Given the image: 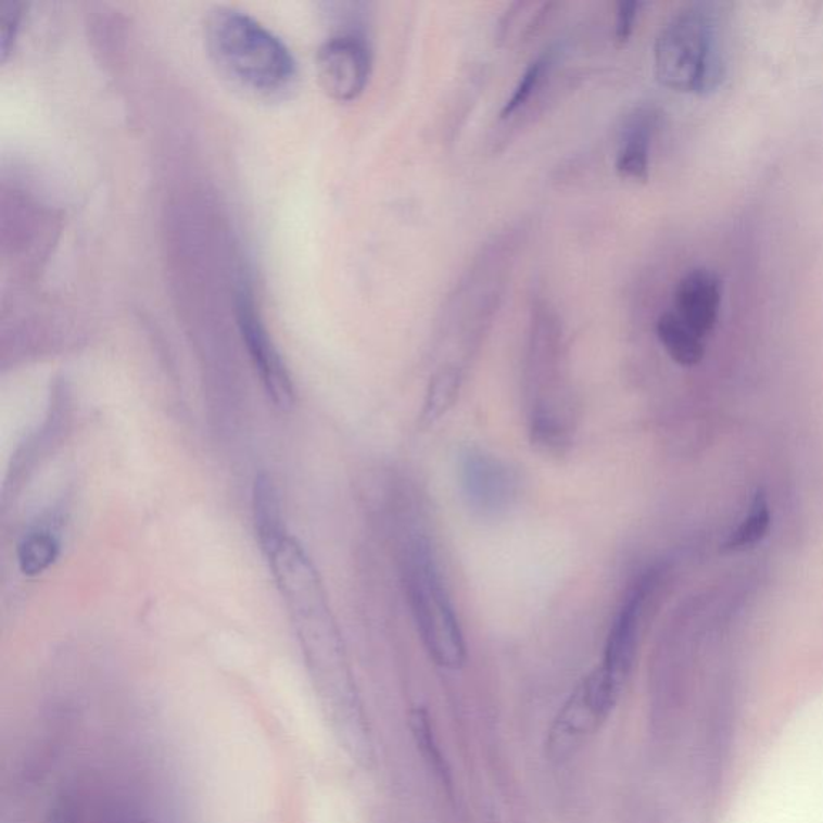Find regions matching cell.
Instances as JSON below:
<instances>
[{
	"mask_svg": "<svg viewBox=\"0 0 823 823\" xmlns=\"http://www.w3.org/2000/svg\"><path fill=\"white\" fill-rule=\"evenodd\" d=\"M642 7H644V3L635 2V0H625V2L618 3L615 41L618 42L619 47L625 46L629 39L632 38V35H634L635 23H637Z\"/></svg>",
	"mask_w": 823,
	"mask_h": 823,
	"instance_id": "17",
	"label": "cell"
},
{
	"mask_svg": "<svg viewBox=\"0 0 823 823\" xmlns=\"http://www.w3.org/2000/svg\"><path fill=\"white\" fill-rule=\"evenodd\" d=\"M410 725L421 755H423L425 759L430 762L431 769H433L436 774L446 778L447 771L446 768H444L443 756H441L440 748H438L436 742H434L427 712L421 711V709H415L410 716Z\"/></svg>",
	"mask_w": 823,
	"mask_h": 823,
	"instance_id": "15",
	"label": "cell"
},
{
	"mask_svg": "<svg viewBox=\"0 0 823 823\" xmlns=\"http://www.w3.org/2000/svg\"><path fill=\"white\" fill-rule=\"evenodd\" d=\"M460 481L468 505L484 517L507 511L520 484L507 464L480 450H467L460 455Z\"/></svg>",
	"mask_w": 823,
	"mask_h": 823,
	"instance_id": "6",
	"label": "cell"
},
{
	"mask_svg": "<svg viewBox=\"0 0 823 823\" xmlns=\"http://www.w3.org/2000/svg\"><path fill=\"white\" fill-rule=\"evenodd\" d=\"M20 20H22V3L0 2V56H2V62H5L13 42H15Z\"/></svg>",
	"mask_w": 823,
	"mask_h": 823,
	"instance_id": "16",
	"label": "cell"
},
{
	"mask_svg": "<svg viewBox=\"0 0 823 823\" xmlns=\"http://www.w3.org/2000/svg\"><path fill=\"white\" fill-rule=\"evenodd\" d=\"M60 555V539L49 528H36L18 545L20 571L36 578L46 573Z\"/></svg>",
	"mask_w": 823,
	"mask_h": 823,
	"instance_id": "11",
	"label": "cell"
},
{
	"mask_svg": "<svg viewBox=\"0 0 823 823\" xmlns=\"http://www.w3.org/2000/svg\"><path fill=\"white\" fill-rule=\"evenodd\" d=\"M458 388H460V375L457 370L444 369L434 375L420 415L421 428L431 427L447 414L457 401Z\"/></svg>",
	"mask_w": 823,
	"mask_h": 823,
	"instance_id": "14",
	"label": "cell"
},
{
	"mask_svg": "<svg viewBox=\"0 0 823 823\" xmlns=\"http://www.w3.org/2000/svg\"><path fill=\"white\" fill-rule=\"evenodd\" d=\"M554 63L555 50L548 49L527 66L523 75L518 79L517 86L511 90L510 97L505 100L504 106H502L501 119L510 118L530 102L535 90L542 86L550 69L554 68Z\"/></svg>",
	"mask_w": 823,
	"mask_h": 823,
	"instance_id": "12",
	"label": "cell"
},
{
	"mask_svg": "<svg viewBox=\"0 0 823 823\" xmlns=\"http://www.w3.org/2000/svg\"><path fill=\"white\" fill-rule=\"evenodd\" d=\"M769 528H771V507L765 494L758 491L752 498L748 517L742 521L734 533L729 535L727 541L724 542V550L740 552L752 547L768 535Z\"/></svg>",
	"mask_w": 823,
	"mask_h": 823,
	"instance_id": "13",
	"label": "cell"
},
{
	"mask_svg": "<svg viewBox=\"0 0 823 823\" xmlns=\"http://www.w3.org/2000/svg\"><path fill=\"white\" fill-rule=\"evenodd\" d=\"M206 46L219 72L257 97H280L297 78V63L286 42L236 9L214 10L206 20Z\"/></svg>",
	"mask_w": 823,
	"mask_h": 823,
	"instance_id": "1",
	"label": "cell"
},
{
	"mask_svg": "<svg viewBox=\"0 0 823 823\" xmlns=\"http://www.w3.org/2000/svg\"><path fill=\"white\" fill-rule=\"evenodd\" d=\"M721 303V277L708 267H695L688 270L675 287V314L698 337H708L716 329Z\"/></svg>",
	"mask_w": 823,
	"mask_h": 823,
	"instance_id": "8",
	"label": "cell"
},
{
	"mask_svg": "<svg viewBox=\"0 0 823 823\" xmlns=\"http://www.w3.org/2000/svg\"><path fill=\"white\" fill-rule=\"evenodd\" d=\"M659 573L661 571L657 568L647 571L632 587L608 635L604 664L592 674L611 700L618 701L622 685L631 672L645 605L658 585Z\"/></svg>",
	"mask_w": 823,
	"mask_h": 823,
	"instance_id": "4",
	"label": "cell"
},
{
	"mask_svg": "<svg viewBox=\"0 0 823 823\" xmlns=\"http://www.w3.org/2000/svg\"><path fill=\"white\" fill-rule=\"evenodd\" d=\"M657 337L672 360L682 367H694L705 357V344L675 313H664L657 320Z\"/></svg>",
	"mask_w": 823,
	"mask_h": 823,
	"instance_id": "10",
	"label": "cell"
},
{
	"mask_svg": "<svg viewBox=\"0 0 823 823\" xmlns=\"http://www.w3.org/2000/svg\"><path fill=\"white\" fill-rule=\"evenodd\" d=\"M406 584L421 641L431 658L443 668H461L467 658L464 635L425 544L415 545L407 557Z\"/></svg>",
	"mask_w": 823,
	"mask_h": 823,
	"instance_id": "3",
	"label": "cell"
},
{
	"mask_svg": "<svg viewBox=\"0 0 823 823\" xmlns=\"http://www.w3.org/2000/svg\"><path fill=\"white\" fill-rule=\"evenodd\" d=\"M654 59L661 86L692 96L714 93L727 75L721 22L714 7L694 3L675 13L657 36Z\"/></svg>",
	"mask_w": 823,
	"mask_h": 823,
	"instance_id": "2",
	"label": "cell"
},
{
	"mask_svg": "<svg viewBox=\"0 0 823 823\" xmlns=\"http://www.w3.org/2000/svg\"><path fill=\"white\" fill-rule=\"evenodd\" d=\"M659 126V115L651 106L635 110L619 137L615 169L622 179L647 182L650 176V153L655 134Z\"/></svg>",
	"mask_w": 823,
	"mask_h": 823,
	"instance_id": "9",
	"label": "cell"
},
{
	"mask_svg": "<svg viewBox=\"0 0 823 823\" xmlns=\"http://www.w3.org/2000/svg\"><path fill=\"white\" fill-rule=\"evenodd\" d=\"M370 43L359 31L331 36L317 52L316 69L320 87L330 99L346 103L359 99L371 76Z\"/></svg>",
	"mask_w": 823,
	"mask_h": 823,
	"instance_id": "5",
	"label": "cell"
},
{
	"mask_svg": "<svg viewBox=\"0 0 823 823\" xmlns=\"http://www.w3.org/2000/svg\"><path fill=\"white\" fill-rule=\"evenodd\" d=\"M237 319H239L240 331H242L248 353H250L251 360L259 373L267 394L276 406L287 409L293 404L294 397L289 371H287L279 351L276 350L273 340L264 329L263 320L256 313L253 297L246 290L240 291L239 297H237Z\"/></svg>",
	"mask_w": 823,
	"mask_h": 823,
	"instance_id": "7",
	"label": "cell"
}]
</instances>
